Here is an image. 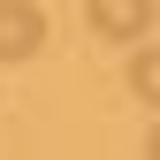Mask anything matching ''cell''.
I'll list each match as a JSON object with an SVG mask.
<instances>
[{
  "instance_id": "cell-1",
  "label": "cell",
  "mask_w": 160,
  "mask_h": 160,
  "mask_svg": "<svg viewBox=\"0 0 160 160\" xmlns=\"http://www.w3.org/2000/svg\"><path fill=\"white\" fill-rule=\"evenodd\" d=\"M46 46V8L38 0H0V61H31Z\"/></svg>"
},
{
  "instance_id": "cell-2",
  "label": "cell",
  "mask_w": 160,
  "mask_h": 160,
  "mask_svg": "<svg viewBox=\"0 0 160 160\" xmlns=\"http://www.w3.org/2000/svg\"><path fill=\"white\" fill-rule=\"evenodd\" d=\"M84 15H92V31H99V38H122V46H137V38L152 31L160 0H84Z\"/></svg>"
},
{
  "instance_id": "cell-3",
  "label": "cell",
  "mask_w": 160,
  "mask_h": 160,
  "mask_svg": "<svg viewBox=\"0 0 160 160\" xmlns=\"http://www.w3.org/2000/svg\"><path fill=\"white\" fill-rule=\"evenodd\" d=\"M130 92L145 99V107H160V46H137V61H130Z\"/></svg>"
},
{
  "instance_id": "cell-4",
  "label": "cell",
  "mask_w": 160,
  "mask_h": 160,
  "mask_svg": "<svg viewBox=\"0 0 160 160\" xmlns=\"http://www.w3.org/2000/svg\"><path fill=\"white\" fill-rule=\"evenodd\" d=\"M145 160H160V130H145Z\"/></svg>"
}]
</instances>
